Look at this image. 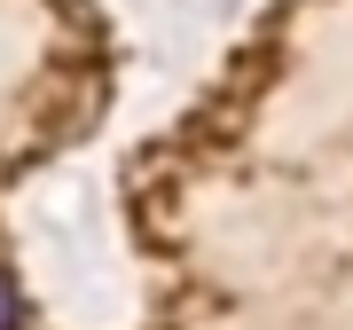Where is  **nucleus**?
<instances>
[{
  "label": "nucleus",
  "mask_w": 353,
  "mask_h": 330,
  "mask_svg": "<svg viewBox=\"0 0 353 330\" xmlns=\"http://www.w3.org/2000/svg\"><path fill=\"white\" fill-rule=\"evenodd\" d=\"M0 330H24V299H16L8 275H0Z\"/></svg>",
  "instance_id": "nucleus-1"
}]
</instances>
